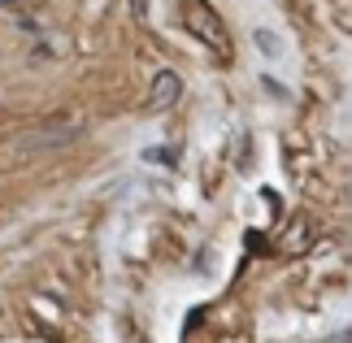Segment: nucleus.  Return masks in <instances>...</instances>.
<instances>
[{"instance_id": "1", "label": "nucleus", "mask_w": 352, "mask_h": 343, "mask_svg": "<svg viewBox=\"0 0 352 343\" xmlns=\"http://www.w3.org/2000/svg\"><path fill=\"white\" fill-rule=\"evenodd\" d=\"M179 13H183V26L192 31L205 48H213L222 61H231V31H226L222 13L209 5V0H179Z\"/></svg>"}, {"instance_id": "2", "label": "nucleus", "mask_w": 352, "mask_h": 343, "mask_svg": "<svg viewBox=\"0 0 352 343\" xmlns=\"http://www.w3.org/2000/svg\"><path fill=\"white\" fill-rule=\"evenodd\" d=\"M183 100V78L174 70H157L153 87H148V113H170Z\"/></svg>"}]
</instances>
